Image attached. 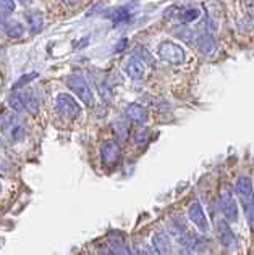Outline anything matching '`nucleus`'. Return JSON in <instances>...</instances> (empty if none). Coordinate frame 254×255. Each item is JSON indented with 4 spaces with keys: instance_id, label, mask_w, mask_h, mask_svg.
<instances>
[{
    "instance_id": "nucleus-1",
    "label": "nucleus",
    "mask_w": 254,
    "mask_h": 255,
    "mask_svg": "<svg viewBox=\"0 0 254 255\" xmlns=\"http://www.w3.org/2000/svg\"><path fill=\"white\" fill-rule=\"evenodd\" d=\"M237 200L243 205L245 217L251 231H254V184L250 174H240L235 183Z\"/></svg>"
},
{
    "instance_id": "nucleus-2",
    "label": "nucleus",
    "mask_w": 254,
    "mask_h": 255,
    "mask_svg": "<svg viewBox=\"0 0 254 255\" xmlns=\"http://www.w3.org/2000/svg\"><path fill=\"white\" fill-rule=\"evenodd\" d=\"M66 86L70 87L71 92H75V96L81 100L84 105L92 107L94 105V94L88 83V79L81 75H70L66 78Z\"/></svg>"
},
{
    "instance_id": "nucleus-3",
    "label": "nucleus",
    "mask_w": 254,
    "mask_h": 255,
    "mask_svg": "<svg viewBox=\"0 0 254 255\" xmlns=\"http://www.w3.org/2000/svg\"><path fill=\"white\" fill-rule=\"evenodd\" d=\"M157 55L165 63L170 65H183L186 62V52L182 45H178L172 41H164L157 47Z\"/></svg>"
},
{
    "instance_id": "nucleus-4",
    "label": "nucleus",
    "mask_w": 254,
    "mask_h": 255,
    "mask_svg": "<svg viewBox=\"0 0 254 255\" xmlns=\"http://www.w3.org/2000/svg\"><path fill=\"white\" fill-rule=\"evenodd\" d=\"M220 209H222L224 218L230 223H237L240 212H238V202L235 199L233 189L229 184H224L220 187Z\"/></svg>"
},
{
    "instance_id": "nucleus-5",
    "label": "nucleus",
    "mask_w": 254,
    "mask_h": 255,
    "mask_svg": "<svg viewBox=\"0 0 254 255\" xmlns=\"http://www.w3.org/2000/svg\"><path fill=\"white\" fill-rule=\"evenodd\" d=\"M55 110L60 117H63L66 120H76L83 113L81 105L70 94H58L55 97Z\"/></svg>"
},
{
    "instance_id": "nucleus-6",
    "label": "nucleus",
    "mask_w": 254,
    "mask_h": 255,
    "mask_svg": "<svg viewBox=\"0 0 254 255\" xmlns=\"http://www.w3.org/2000/svg\"><path fill=\"white\" fill-rule=\"evenodd\" d=\"M217 239H219L220 246H222L225 251L235 252L238 249L237 234L233 233L232 226L229 225V221H227L225 218L217 221Z\"/></svg>"
},
{
    "instance_id": "nucleus-7",
    "label": "nucleus",
    "mask_w": 254,
    "mask_h": 255,
    "mask_svg": "<svg viewBox=\"0 0 254 255\" xmlns=\"http://www.w3.org/2000/svg\"><path fill=\"white\" fill-rule=\"evenodd\" d=\"M122 158V149L117 140H105L101 147V160L105 168H115Z\"/></svg>"
},
{
    "instance_id": "nucleus-8",
    "label": "nucleus",
    "mask_w": 254,
    "mask_h": 255,
    "mask_svg": "<svg viewBox=\"0 0 254 255\" xmlns=\"http://www.w3.org/2000/svg\"><path fill=\"white\" fill-rule=\"evenodd\" d=\"M0 129H2L11 140H23L26 136V128L15 117L0 118Z\"/></svg>"
},
{
    "instance_id": "nucleus-9",
    "label": "nucleus",
    "mask_w": 254,
    "mask_h": 255,
    "mask_svg": "<svg viewBox=\"0 0 254 255\" xmlns=\"http://www.w3.org/2000/svg\"><path fill=\"white\" fill-rule=\"evenodd\" d=\"M188 218L193 225H195L199 231L203 234L209 233L211 231V225H209V220H207V215L203 209L201 202H193L188 207Z\"/></svg>"
},
{
    "instance_id": "nucleus-10",
    "label": "nucleus",
    "mask_w": 254,
    "mask_h": 255,
    "mask_svg": "<svg viewBox=\"0 0 254 255\" xmlns=\"http://www.w3.org/2000/svg\"><path fill=\"white\" fill-rule=\"evenodd\" d=\"M0 28L3 29V32L11 39H19L24 34V26L23 23H19L18 19L11 18L10 15H2L0 16Z\"/></svg>"
},
{
    "instance_id": "nucleus-11",
    "label": "nucleus",
    "mask_w": 254,
    "mask_h": 255,
    "mask_svg": "<svg viewBox=\"0 0 254 255\" xmlns=\"http://www.w3.org/2000/svg\"><path fill=\"white\" fill-rule=\"evenodd\" d=\"M146 68H148V65H146L141 58H138L136 55H133L123 66L125 73L133 79V81H141V79H144Z\"/></svg>"
},
{
    "instance_id": "nucleus-12",
    "label": "nucleus",
    "mask_w": 254,
    "mask_h": 255,
    "mask_svg": "<svg viewBox=\"0 0 254 255\" xmlns=\"http://www.w3.org/2000/svg\"><path fill=\"white\" fill-rule=\"evenodd\" d=\"M125 118L130 120V122L144 125L149 120V112L139 104H128L125 107Z\"/></svg>"
},
{
    "instance_id": "nucleus-13",
    "label": "nucleus",
    "mask_w": 254,
    "mask_h": 255,
    "mask_svg": "<svg viewBox=\"0 0 254 255\" xmlns=\"http://www.w3.org/2000/svg\"><path fill=\"white\" fill-rule=\"evenodd\" d=\"M152 247L160 255H172V241H170V236L165 231L156 233L152 236Z\"/></svg>"
},
{
    "instance_id": "nucleus-14",
    "label": "nucleus",
    "mask_w": 254,
    "mask_h": 255,
    "mask_svg": "<svg viewBox=\"0 0 254 255\" xmlns=\"http://www.w3.org/2000/svg\"><path fill=\"white\" fill-rule=\"evenodd\" d=\"M167 234L169 236H173V238H183L186 233H188V230H186V223H185V220L183 218H180V217H175V218H172L169 223H167Z\"/></svg>"
},
{
    "instance_id": "nucleus-15",
    "label": "nucleus",
    "mask_w": 254,
    "mask_h": 255,
    "mask_svg": "<svg viewBox=\"0 0 254 255\" xmlns=\"http://www.w3.org/2000/svg\"><path fill=\"white\" fill-rule=\"evenodd\" d=\"M198 49L201 53H204V55H211V53L216 52L217 45H216V41H214L212 34H209V32H204V34H201L198 37Z\"/></svg>"
},
{
    "instance_id": "nucleus-16",
    "label": "nucleus",
    "mask_w": 254,
    "mask_h": 255,
    "mask_svg": "<svg viewBox=\"0 0 254 255\" xmlns=\"http://www.w3.org/2000/svg\"><path fill=\"white\" fill-rule=\"evenodd\" d=\"M26 21L32 32H41L44 29V16L41 11H29L26 15Z\"/></svg>"
},
{
    "instance_id": "nucleus-17",
    "label": "nucleus",
    "mask_w": 254,
    "mask_h": 255,
    "mask_svg": "<svg viewBox=\"0 0 254 255\" xmlns=\"http://www.w3.org/2000/svg\"><path fill=\"white\" fill-rule=\"evenodd\" d=\"M128 129H130V126H128V120L126 118H120L115 122V125H113V131H115L120 140L128 139Z\"/></svg>"
},
{
    "instance_id": "nucleus-18",
    "label": "nucleus",
    "mask_w": 254,
    "mask_h": 255,
    "mask_svg": "<svg viewBox=\"0 0 254 255\" xmlns=\"http://www.w3.org/2000/svg\"><path fill=\"white\" fill-rule=\"evenodd\" d=\"M8 105L11 110H15L16 113H23L24 112V102H23V96H21V91L19 92H13L11 96L8 97Z\"/></svg>"
},
{
    "instance_id": "nucleus-19",
    "label": "nucleus",
    "mask_w": 254,
    "mask_h": 255,
    "mask_svg": "<svg viewBox=\"0 0 254 255\" xmlns=\"http://www.w3.org/2000/svg\"><path fill=\"white\" fill-rule=\"evenodd\" d=\"M97 89H99V94H101V97L105 100V102H110L112 100V87L109 83L105 81V79L97 81Z\"/></svg>"
},
{
    "instance_id": "nucleus-20",
    "label": "nucleus",
    "mask_w": 254,
    "mask_h": 255,
    "mask_svg": "<svg viewBox=\"0 0 254 255\" xmlns=\"http://www.w3.org/2000/svg\"><path fill=\"white\" fill-rule=\"evenodd\" d=\"M149 139H151V132H149V129H146V128L138 129L136 134H135V142L139 147H144L146 144L149 142Z\"/></svg>"
},
{
    "instance_id": "nucleus-21",
    "label": "nucleus",
    "mask_w": 254,
    "mask_h": 255,
    "mask_svg": "<svg viewBox=\"0 0 254 255\" xmlns=\"http://www.w3.org/2000/svg\"><path fill=\"white\" fill-rule=\"evenodd\" d=\"M199 15H201V11H199L198 8H188V10L183 11L182 21L183 23H193V21H196V19L199 18Z\"/></svg>"
},
{
    "instance_id": "nucleus-22",
    "label": "nucleus",
    "mask_w": 254,
    "mask_h": 255,
    "mask_svg": "<svg viewBox=\"0 0 254 255\" xmlns=\"http://www.w3.org/2000/svg\"><path fill=\"white\" fill-rule=\"evenodd\" d=\"M130 18V11L125 8V6H122V8H117L115 11L112 13V19L115 23H123L126 21V19Z\"/></svg>"
},
{
    "instance_id": "nucleus-23",
    "label": "nucleus",
    "mask_w": 254,
    "mask_h": 255,
    "mask_svg": "<svg viewBox=\"0 0 254 255\" xmlns=\"http://www.w3.org/2000/svg\"><path fill=\"white\" fill-rule=\"evenodd\" d=\"M16 8L15 0H0V13L2 15H10Z\"/></svg>"
},
{
    "instance_id": "nucleus-24",
    "label": "nucleus",
    "mask_w": 254,
    "mask_h": 255,
    "mask_svg": "<svg viewBox=\"0 0 254 255\" xmlns=\"http://www.w3.org/2000/svg\"><path fill=\"white\" fill-rule=\"evenodd\" d=\"M37 75H36V73H29V75H24V76H21V78H19V81H16L15 83V86H13V89H19V87H23L26 83H29L31 81V78H36Z\"/></svg>"
},
{
    "instance_id": "nucleus-25",
    "label": "nucleus",
    "mask_w": 254,
    "mask_h": 255,
    "mask_svg": "<svg viewBox=\"0 0 254 255\" xmlns=\"http://www.w3.org/2000/svg\"><path fill=\"white\" fill-rule=\"evenodd\" d=\"M143 251L146 252V255H160V254L152 247V244H146V246H143Z\"/></svg>"
},
{
    "instance_id": "nucleus-26",
    "label": "nucleus",
    "mask_w": 254,
    "mask_h": 255,
    "mask_svg": "<svg viewBox=\"0 0 254 255\" xmlns=\"http://www.w3.org/2000/svg\"><path fill=\"white\" fill-rule=\"evenodd\" d=\"M246 8H248V13L254 18V0H248L246 2Z\"/></svg>"
},
{
    "instance_id": "nucleus-27",
    "label": "nucleus",
    "mask_w": 254,
    "mask_h": 255,
    "mask_svg": "<svg viewBox=\"0 0 254 255\" xmlns=\"http://www.w3.org/2000/svg\"><path fill=\"white\" fill-rule=\"evenodd\" d=\"M126 44H128V41H126V39H122V41H120V44L115 47V50H117V52H122V50L125 49V47H126Z\"/></svg>"
},
{
    "instance_id": "nucleus-28",
    "label": "nucleus",
    "mask_w": 254,
    "mask_h": 255,
    "mask_svg": "<svg viewBox=\"0 0 254 255\" xmlns=\"http://www.w3.org/2000/svg\"><path fill=\"white\" fill-rule=\"evenodd\" d=\"M63 2L66 5H70V6H75V5H79L81 3V0H63Z\"/></svg>"
},
{
    "instance_id": "nucleus-29",
    "label": "nucleus",
    "mask_w": 254,
    "mask_h": 255,
    "mask_svg": "<svg viewBox=\"0 0 254 255\" xmlns=\"http://www.w3.org/2000/svg\"><path fill=\"white\" fill-rule=\"evenodd\" d=\"M18 2H19V3H23V5H28V3L32 2V0H18Z\"/></svg>"
},
{
    "instance_id": "nucleus-30",
    "label": "nucleus",
    "mask_w": 254,
    "mask_h": 255,
    "mask_svg": "<svg viewBox=\"0 0 254 255\" xmlns=\"http://www.w3.org/2000/svg\"><path fill=\"white\" fill-rule=\"evenodd\" d=\"M0 192H2V183H0Z\"/></svg>"
},
{
    "instance_id": "nucleus-31",
    "label": "nucleus",
    "mask_w": 254,
    "mask_h": 255,
    "mask_svg": "<svg viewBox=\"0 0 254 255\" xmlns=\"http://www.w3.org/2000/svg\"><path fill=\"white\" fill-rule=\"evenodd\" d=\"M0 168H2V166H0Z\"/></svg>"
}]
</instances>
